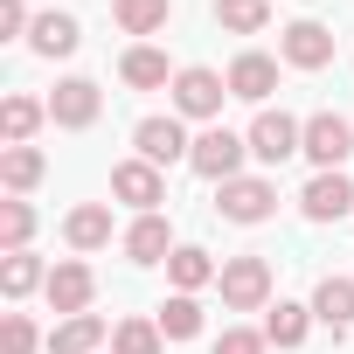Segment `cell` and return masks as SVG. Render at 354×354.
<instances>
[{"mask_svg":"<svg viewBox=\"0 0 354 354\" xmlns=\"http://www.w3.org/2000/svg\"><path fill=\"white\" fill-rule=\"evenodd\" d=\"M118 250H125L132 264H167V257L181 250V243H174V230H167V216L153 209V216H132V230L118 236Z\"/></svg>","mask_w":354,"mask_h":354,"instance_id":"cell-11","label":"cell"},{"mask_svg":"<svg viewBox=\"0 0 354 354\" xmlns=\"http://www.w3.org/2000/svg\"><path fill=\"white\" fill-rule=\"evenodd\" d=\"M243 160H250V132H230V125H209V132H195V153H188V167L202 174V181H236L243 174Z\"/></svg>","mask_w":354,"mask_h":354,"instance_id":"cell-1","label":"cell"},{"mask_svg":"<svg viewBox=\"0 0 354 354\" xmlns=\"http://www.w3.org/2000/svg\"><path fill=\"white\" fill-rule=\"evenodd\" d=\"M97 111H104V97H97V84H91V77H63V84L49 91V125H63V132L97 125Z\"/></svg>","mask_w":354,"mask_h":354,"instance_id":"cell-8","label":"cell"},{"mask_svg":"<svg viewBox=\"0 0 354 354\" xmlns=\"http://www.w3.org/2000/svg\"><path fill=\"white\" fill-rule=\"evenodd\" d=\"M306 160H313L319 174H340V167L354 160V118L313 111V118H306Z\"/></svg>","mask_w":354,"mask_h":354,"instance_id":"cell-2","label":"cell"},{"mask_svg":"<svg viewBox=\"0 0 354 354\" xmlns=\"http://www.w3.org/2000/svg\"><path fill=\"white\" fill-rule=\"evenodd\" d=\"M42 292H49V313H63V319H70V313H91L97 278H91V264H56Z\"/></svg>","mask_w":354,"mask_h":354,"instance_id":"cell-14","label":"cell"},{"mask_svg":"<svg viewBox=\"0 0 354 354\" xmlns=\"http://www.w3.org/2000/svg\"><path fill=\"white\" fill-rule=\"evenodd\" d=\"M35 319L28 313H8V319H0V354H35Z\"/></svg>","mask_w":354,"mask_h":354,"instance_id":"cell-30","label":"cell"},{"mask_svg":"<svg viewBox=\"0 0 354 354\" xmlns=\"http://www.w3.org/2000/svg\"><path fill=\"white\" fill-rule=\"evenodd\" d=\"M35 236V209L28 202H0V250H28Z\"/></svg>","mask_w":354,"mask_h":354,"instance_id":"cell-29","label":"cell"},{"mask_svg":"<svg viewBox=\"0 0 354 354\" xmlns=\"http://www.w3.org/2000/svg\"><path fill=\"white\" fill-rule=\"evenodd\" d=\"M223 97H230V77H216L209 63H188L174 77V111L181 118H223Z\"/></svg>","mask_w":354,"mask_h":354,"instance_id":"cell-4","label":"cell"},{"mask_svg":"<svg viewBox=\"0 0 354 354\" xmlns=\"http://www.w3.org/2000/svg\"><path fill=\"white\" fill-rule=\"evenodd\" d=\"M299 209H306V223H340L354 209V181H347V174H313L306 195H299Z\"/></svg>","mask_w":354,"mask_h":354,"instance_id":"cell-12","label":"cell"},{"mask_svg":"<svg viewBox=\"0 0 354 354\" xmlns=\"http://www.w3.org/2000/svg\"><path fill=\"white\" fill-rule=\"evenodd\" d=\"M167 278H174V292H202V285H216V278H223V264H216L202 243H181V250L167 257Z\"/></svg>","mask_w":354,"mask_h":354,"instance_id":"cell-17","label":"cell"},{"mask_svg":"<svg viewBox=\"0 0 354 354\" xmlns=\"http://www.w3.org/2000/svg\"><path fill=\"white\" fill-rule=\"evenodd\" d=\"M306 333H313V306L278 299V306H271V319H264V340H271V347H306Z\"/></svg>","mask_w":354,"mask_h":354,"instance_id":"cell-23","label":"cell"},{"mask_svg":"<svg viewBox=\"0 0 354 354\" xmlns=\"http://www.w3.org/2000/svg\"><path fill=\"white\" fill-rule=\"evenodd\" d=\"M42 174H49V160H42V146H8V153H0V188H8L15 202L42 181Z\"/></svg>","mask_w":354,"mask_h":354,"instance_id":"cell-18","label":"cell"},{"mask_svg":"<svg viewBox=\"0 0 354 354\" xmlns=\"http://www.w3.org/2000/svg\"><path fill=\"white\" fill-rule=\"evenodd\" d=\"M111 15H118L125 35H160L167 15H174V0H111Z\"/></svg>","mask_w":354,"mask_h":354,"instance_id":"cell-25","label":"cell"},{"mask_svg":"<svg viewBox=\"0 0 354 354\" xmlns=\"http://www.w3.org/2000/svg\"><path fill=\"white\" fill-rule=\"evenodd\" d=\"M264 347H271V340H264V333H250V326H223V333H216V347H209V354H264Z\"/></svg>","mask_w":354,"mask_h":354,"instance_id":"cell-31","label":"cell"},{"mask_svg":"<svg viewBox=\"0 0 354 354\" xmlns=\"http://www.w3.org/2000/svg\"><path fill=\"white\" fill-rule=\"evenodd\" d=\"M63 236H70V250H104V243H111V209H104V202L70 209V216H63Z\"/></svg>","mask_w":354,"mask_h":354,"instance_id":"cell-19","label":"cell"},{"mask_svg":"<svg viewBox=\"0 0 354 354\" xmlns=\"http://www.w3.org/2000/svg\"><path fill=\"white\" fill-rule=\"evenodd\" d=\"M292 153H306V125H299L292 111H257V125H250V160L278 167V160H292Z\"/></svg>","mask_w":354,"mask_h":354,"instance_id":"cell-6","label":"cell"},{"mask_svg":"<svg viewBox=\"0 0 354 354\" xmlns=\"http://www.w3.org/2000/svg\"><path fill=\"white\" fill-rule=\"evenodd\" d=\"M271 209H278V188L264 181V174H236V181L216 188V216L223 223H264Z\"/></svg>","mask_w":354,"mask_h":354,"instance_id":"cell-5","label":"cell"},{"mask_svg":"<svg viewBox=\"0 0 354 354\" xmlns=\"http://www.w3.org/2000/svg\"><path fill=\"white\" fill-rule=\"evenodd\" d=\"M35 21H28V0H0V42H15V35H28Z\"/></svg>","mask_w":354,"mask_h":354,"instance_id":"cell-32","label":"cell"},{"mask_svg":"<svg viewBox=\"0 0 354 354\" xmlns=\"http://www.w3.org/2000/svg\"><path fill=\"white\" fill-rule=\"evenodd\" d=\"M278 91V63L264 56V49H243L236 63H230V97H243V104H264Z\"/></svg>","mask_w":354,"mask_h":354,"instance_id":"cell-13","label":"cell"},{"mask_svg":"<svg viewBox=\"0 0 354 354\" xmlns=\"http://www.w3.org/2000/svg\"><path fill=\"white\" fill-rule=\"evenodd\" d=\"M216 21H223L230 35H264L271 0H216Z\"/></svg>","mask_w":354,"mask_h":354,"instance_id":"cell-28","label":"cell"},{"mask_svg":"<svg viewBox=\"0 0 354 354\" xmlns=\"http://www.w3.org/2000/svg\"><path fill=\"white\" fill-rule=\"evenodd\" d=\"M160 333H167V340H195V333H202V299H195V292H174V299L160 306Z\"/></svg>","mask_w":354,"mask_h":354,"instance_id":"cell-26","label":"cell"},{"mask_svg":"<svg viewBox=\"0 0 354 354\" xmlns=\"http://www.w3.org/2000/svg\"><path fill=\"white\" fill-rule=\"evenodd\" d=\"M313 319L333 326V333H347V326H354V278H333V271H326V278L313 285Z\"/></svg>","mask_w":354,"mask_h":354,"instance_id":"cell-16","label":"cell"},{"mask_svg":"<svg viewBox=\"0 0 354 354\" xmlns=\"http://www.w3.org/2000/svg\"><path fill=\"white\" fill-rule=\"evenodd\" d=\"M132 146H139V160H153V167H174V160L195 153V139L181 132V118H139V125H132Z\"/></svg>","mask_w":354,"mask_h":354,"instance_id":"cell-9","label":"cell"},{"mask_svg":"<svg viewBox=\"0 0 354 354\" xmlns=\"http://www.w3.org/2000/svg\"><path fill=\"white\" fill-rule=\"evenodd\" d=\"M278 56H285L292 70H326V63H333V28H326V21H292V28L278 35Z\"/></svg>","mask_w":354,"mask_h":354,"instance_id":"cell-10","label":"cell"},{"mask_svg":"<svg viewBox=\"0 0 354 354\" xmlns=\"http://www.w3.org/2000/svg\"><path fill=\"white\" fill-rule=\"evenodd\" d=\"M160 347H167L160 319H118L111 326V354H160Z\"/></svg>","mask_w":354,"mask_h":354,"instance_id":"cell-27","label":"cell"},{"mask_svg":"<svg viewBox=\"0 0 354 354\" xmlns=\"http://www.w3.org/2000/svg\"><path fill=\"white\" fill-rule=\"evenodd\" d=\"M77 42H84V35H77V15H35V28H28V49H35V56H49V63H56V56H70Z\"/></svg>","mask_w":354,"mask_h":354,"instance_id":"cell-21","label":"cell"},{"mask_svg":"<svg viewBox=\"0 0 354 354\" xmlns=\"http://www.w3.org/2000/svg\"><path fill=\"white\" fill-rule=\"evenodd\" d=\"M104 333H111V326H104L97 313H70V319H56V333H49V354H91Z\"/></svg>","mask_w":354,"mask_h":354,"instance_id":"cell-22","label":"cell"},{"mask_svg":"<svg viewBox=\"0 0 354 354\" xmlns=\"http://www.w3.org/2000/svg\"><path fill=\"white\" fill-rule=\"evenodd\" d=\"M111 195H118L125 209L153 216V209L167 202V174H160L153 160H118V167H111Z\"/></svg>","mask_w":354,"mask_h":354,"instance_id":"cell-7","label":"cell"},{"mask_svg":"<svg viewBox=\"0 0 354 354\" xmlns=\"http://www.w3.org/2000/svg\"><path fill=\"white\" fill-rule=\"evenodd\" d=\"M223 306L230 313H257V306H271V264L264 257H223Z\"/></svg>","mask_w":354,"mask_h":354,"instance_id":"cell-3","label":"cell"},{"mask_svg":"<svg viewBox=\"0 0 354 354\" xmlns=\"http://www.w3.org/2000/svg\"><path fill=\"white\" fill-rule=\"evenodd\" d=\"M35 285H49V271H42L35 250H8V257H0V292H8V299H28Z\"/></svg>","mask_w":354,"mask_h":354,"instance_id":"cell-24","label":"cell"},{"mask_svg":"<svg viewBox=\"0 0 354 354\" xmlns=\"http://www.w3.org/2000/svg\"><path fill=\"white\" fill-rule=\"evenodd\" d=\"M118 77H125L132 91H174V77H181V70H167V56H160L153 42H132V49L118 56Z\"/></svg>","mask_w":354,"mask_h":354,"instance_id":"cell-15","label":"cell"},{"mask_svg":"<svg viewBox=\"0 0 354 354\" xmlns=\"http://www.w3.org/2000/svg\"><path fill=\"white\" fill-rule=\"evenodd\" d=\"M42 118H49V104H35V97H8V104H0V139H8V146H35V132H42Z\"/></svg>","mask_w":354,"mask_h":354,"instance_id":"cell-20","label":"cell"}]
</instances>
